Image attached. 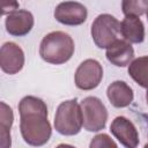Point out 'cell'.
Listing matches in <instances>:
<instances>
[{
    "instance_id": "obj_1",
    "label": "cell",
    "mask_w": 148,
    "mask_h": 148,
    "mask_svg": "<svg viewBox=\"0 0 148 148\" xmlns=\"http://www.w3.org/2000/svg\"><path fill=\"white\" fill-rule=\"evenodd\" d=\"M18 112L23 140L30 146L45 145L51 138L52 128L44 101L35 96H25L18 103Z\"/></svg>"
},
{
    "instance_id": "obj_2",
    "label": "cell",
    "mask_w": 148,
    "mask_h": 148,
    "mask_svg": "<svg viewBox=\"0 0 148 148\" xmlns=\"http://www.w3.org/2000/svg\"><path fill=\"white\" fill-rule=\"evenodd\" d=\"M74 50V40L68 34L64 31H52L42 39L39 56L49 64L61 65L72 58Z\"/></svg>"
},
{
    "instance_id": "obj_3",
    "label": "cell",
    "mask_w": 148,
    "mask_h": 148,
    "mask_svg": "<svg viewBox=\"0 0 148 148\" xmlns=\"http://www.w3.org/2000/svg\"><path fill=\"white\" fill-rule=\"evenodd\" d=\"M83 126L81 106L77 101L69 99L59 104L54 116L56 131L66 136L76 135Z\"/></svg>"
},
{
    "instance_id": "obj_4",
    "label": "cell",
    "mask_w": 148,
    "mask_h": 148,
    "mask_svg": "<svg viewBox=\"0 0 148 148\" xmlns=\"http://www.w3.org/2000/svg\"><path fill=\"white\" fill-rule=\"evenodd\" d=\"M90 32L97 47L108 49L121 35L120 22L110 14H101L92 22Z\"/></svg>"
},
{
    "instance_id": "obj_5",
    "label": "cell",
    "mask_w": 148,
    "mask_h": 148,
    "mask_svg": "<svg viewBox=\"0 0 148 148\" xmlns=\"http://www.w3.org/2000/svg\"><path fill=\"white\" fill-rule=\"evenodd\" d=\"M83 127L88 132H98L103 130L108 120V110L103 102L94 96L82 99L81 104Z\"/></svg>"
},
{
    "instance_id": "obj_6",
    "label": "cell",
    "mask_w": 148,
    "mask_h": 148,
    "mask_svg": "<svg viewBox=\"0 0 148 148\" xmlns=\"http://www.w3.org/2000/svg\"><path fill=\"white\" fill-rule=\"evenodd\" d=\"M103 79V67L95 59L82 61L75 72V86L81 90H92L97 88Z\"/></svg>"
},
{
    "instance_id": "obj_7",
    "label": "cell",
    "mask_w": 148,
    "mask_h": 148,
    "mask_svg": "<svg viewBox=\"0 0 148 148\" xmlns=\"http://www.w3.org/2000/svg\"><path fill=\"white\" fill-rule=\"evenodd\" d=\"M87 16V8L76 1L60 2L54 9V18L65 25H80L86 22Z\"/></svg>"
},
{
    "instance_id": "obj_8",
    "label": "cell",
    "mask_w": 148,
    "mask_h": 148,
    "mask_svg": "<svg viewBox=\"0 0 148 148\" xmlns=\"http://www.w3.org/2000/svg\"><path fill=\"white\" fill-rule=\"evenodd\" d=\"M24 65L23 50L13 42H7L0 50V67L9 75L18 73Z\"/></svg>"
},
{
    "instance_id": "obj_9",
    "label": "cell",
    "mask_w": 148,
    "mask_h": 148,
    "mask_svg": "<svg viewBox=\"0 0 148 148\" xmlns=\"http://www.w3.org/2000/svg\"><path fill=\"white\" fill-rule=\"evenodd\" d=\"M110 131L124 147L135 148L139 145V133L136 127L130 119L123 116L116 117L112 120Z\"/></svg>"
},
{
    "instance_id": "obj_10",
    "label": "cell",
    "mask_w": 148,
    "mask_h": 148,
    "mask_svg": "<svg viewBox=\"0 0 148 148\" xmlns=\"http://www.w3.org/2000/svg\"><path fill=\"white\" fill-rule=\"evenodd\" d=\"M34 16L30 12L24 9H17L7 15L5 24L6 30L12 36H25L34 27Z\"/></svg>"
},
{
    "instance_id": "obj_11",
    "label": "cell",
    "mask_w": 148,
    "mask_h": 148,
    "mask_svg": "<svg viewBox=\"0 0 148 148\" xmlns=\"http://www.w3.org/2000/svg\"><path fill=\"white\" fill-rule=\"evenodd\" d=\"M134 50L127 40L117 39L106 49V59L117 67H125L132 62Z\"/></svg>"
},
{
    "instance_id": "obj_12",
    "label": "cell",
    "mask_w": 148,
    "mask_h": 148,
    "mask_svg": "<svg viewBox=\"0 0 148 148\" xmlns=\"http://www.w3.org/2000/svg\"><path fill=\"white\" fill-rule=\"evenodd\" d=\"M106 96H108L110 103L114 108H118V109L130 106L134 98L133 89L124 81L112 82L108 87Z\"/></svg>"
},
{
    "instance_id": "obj_13",
    "label": "cell",
    "mask_w": 148,
    "mask_h": 148,
    "mask_svg": "<svg viewBox=\"0 0 148 148\" xmlns=\"http://www.w3.org/2000/svg\"><path fill=\"white\" fill-rule=\"evenodd\" d=\"M120 32L123 38L131 44H139L145 39V25L139 16H125L120 22Z\"/></svg>"
},
{
    "instance_id": "obj_14",
    "label": "cell",
    "mask_w": 148,
    "mask_h": 148,
    "mask_svg": "<svg viewBox=\"0 0 148 148\" xmlns=\"http://www.w3.org/2000/svg\"><path fill=\"white\" fill-rule=\"evenodd\" d=\"M14 121L13 110L5 102L0 103V147L9 148L12 145L10 128Z\"/></svg>"
},
{
    "instance_id": "obj_15",
    "label": "cell",
    "mask_w": 148,
    "mask_h": 148,
    "mask_svg": "<svg viewBox=\"0 0 148 148\" xmlns=\"http://www.w3.org/2000/svg\"><path fill=\"white\" fill-rule=\"evenodd\" d=\"M128 74L140 87L148 89V56L132 60L128 66Z\"/></svg>"
},
{
    "instance_id": "obj_16",
    "label": "cell",
    "mask_w": 148,
    "mask_h": 148,
    "mask_svg": "<svg viewBox=\"0 0 148 148\" xmlns=\"http://www.w3.org/2000/svg\"><path fill=\"white\" fill-rule=\"evenodd\" d=\"M121 9L125 16H141L148 10V0H121Z\"/></svg>"
},
{
    "instance_id": "obj_17",
    "label": "cell",
    "mask_w": 148,
    "mask_h": 148,
    "mask_svg": "<svg viewBox=\"0 0 148 148\" xmlns=\"http://www.w3.org/2000/svg\"><path fill=\"white\" fill-rule=\"evenodd\" d=\"M89 146H90V148H101V147H106V148L113 147V148H116L117 143L108 134L101 133V134H97L96 136L92 138Z\"/></svg>"
},
{
    "instance_id": "obj_18",
    "label": "cell",
    "mask_w": 148,
    "mask_h": 148,
    "mask_svg": "<svg viewBox=\"0 0 148 148\" xmlns=\"http://www.w3.org/2000/svg\"><path fill=\"white\" fill-rule=\"evenodd\" d=\"M18 1L17 0H1V14L8 15L18 9Z\"/></svg>"
},
{
    "instance_id": "obj_19",
    "label": "cell",
    "mask_w": 148,
    "mask_h": 148,
    "mask_svg": "<svg viewBox=\"0 0 148 148\" xmlns=\"http://www.w3.org/2000/svg\"><path fill=\"white\" fill-rule=\"evenodd\" d=\"M146 102L148 104V89H147V92H146Z\"/></svg>"
},
{
    "instance_id": "obj_20",
    "label": "cell",
    "mask_w": 148,
    "mask_h": 148,
    "mask_svg": "<svg viewBox=\"0 0 148 148\" xmlns=\"http://www.w3.org/2000/svg\"><path fill=\"white\" fill-rule=\"evenodd\" d=\"M145 147H146V148H148V142H147V143L145 145Z\"/></svg>"
},
{
    "instance_id": "obj_21",
    "label": "cell",
    "mask_w": 148,
    "mask_h": 148,
    "mask_svg": "<svg viewBox=\"0 0 148 148\" xmlns=\"http://www.w3.org/2000/svg\"><path fill=\"white\" fill-rule=\"evenodd\" d=\"M146 15H147V20H148V10H147V13H146Z\"/></svg>"
}]
</instances>
